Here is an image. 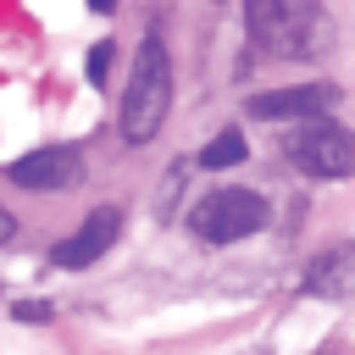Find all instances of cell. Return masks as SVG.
Returning a JSON list of instances; mask_svg holds the SVG:
<instances>
[{
  "label": "cell",
  "instance_id": "obj_5",
  "mask_svg": "<svg viewBox=\"0 0 355 355\" xmlns=\"http://www.w3.org/2000/svg\"><path fill=\"white\" fill-rule=\"evenodd\" d=\"M116 233H122V211H116V205H100V211H89V216L50 250V266H61V272H83V266H94V261L116 244Z\"/></svg>",
  "mask_w": 355,
  "mask_h": 355
},
{
  "label": "cell",
  "instance_id": "obj_8",
  "mask_svg": "<svg viewBox=\"0 0 355 355\" xmlns=\"http://www.w3.org/2000/svg\"><path fill=\"white\" fill-rule=\"evenodd\" d=\"M305 294H316V300H355V239L322 250L305 266Z\"/></svg>",
  "mask_w": 355,
  "mask_h": 355
},
{
  "label": "cell",
  "instance_id": "obj_7",
  "mask_svg": "<svg viewBox=\"0 0 355 355\" xmlns=\"http://www.w3.org/2000/svg\"><path fill=\"white\" fill-rule=\"evenodd\" d=\"M338 105V89L333 83H300V89H266L250 100V116L255 122H311V116H327Z\"/></svg>",
  "mask_w": 355,
  "mask_h": 355
},
{
  "label": "cell",
  "instance_id": "obj_1",
  "mask_svg": "<svg viewBox=\"0 0 355 355\" xmlns=\"http://www.w3.org/2000/svg\"><path fill=\"white\" fill-rule=\"evenodd\" d=\"M244 28L266 55L322 61L333 50V22L322 0H244Z\"/></svg>",
  "mask_w": 355,
  "mask_h": 355
},
{
  "label": "cell",
  "instance_id": "obj_6",
  "mask_svg": "<svg viewBox=\"0 0 355 355\" xmlns=\"http://www.w3.org/2000/svg\"><path fill=\"white\" fill-rule=\"evenodd\" d=\"M6 172H11V183L33 189V194H55V189H72V183L83 178V155L67 150V144H44V150L17 155Z\"/></svg>",
  "mask_w": 355,
  "mask_h": 355
},
{
  "label": "cell",
  "instance_id": "obj_13",
  "mask_svg": "<svg viewBox=\"0 0 355 355\" xmlns=\"http://www.w3.org/2000/svg\"><path fill=\"white\" fill-rule=\"evenodd\" d=\"M122 0H89V11H116Z\"/></svg>",
  "mask_w": 355,
  "mask_h": 355
},
{
  "label": "cell",
  "instance_id": "obj_12",
  "mask_svg": "<svg viewBox=\"0 0 355 355\" xmlns=\"http://www.w3.org/2000/svg\"><path fill=\"white\" fill-rule=\"evenodd\" d=\"M11 233H17V216L0 205V244H11Z\"/></svg>",
  "mask_w": 355,
  "mask_h": 355
},
{
  "label": "cell",
  "instance_id": "obj_10",
  "mask_svg": "<svg viewBox=\"0 0 355 355\" xmlns=\"http://www.w3.org/2000/svg\"><path fill=\"white\" fill-rule=\"evenodd\" d=\"M111 55H116V44H111V39H100V44H89V61H83V72H89V83H105V72H111Z\"/></svg>",
  "mask_w": 355,
  "mask_h": 355
},
{
  "label": "cell",
  "instance_id": "obj_4",
  "mask_svg": "<svg viewBox=\"0 0 355 355\" xmlns=\"http://www.w3.org/2000/svg\"><path fill=\"white\" fill-rule=\"evenodd\" d=\"M283 155L305 178H349L355 172V133L327 116H311V122H294V133L283 139Z\"/></svg>",
  "mask_w": 355,
  "mask_h": 355
},
{
  "label": "cell",
  "instance_id": "obj_3",
  "mask_svg": "<svg viewBox=\"0 0 355 355\" xmlns=\"http://www.w3.org/2000/svg\"><path fill=\"white\" fill-rule=\"evenodd\" d=\"M266 222H272V205L255 189H211L189 211V227H194L200 244H239V239L261 233Z\"/></svg>",
  "mask_w": 355,
  "mask_h": 355
},
{
  "label": "cell",
  "instance_id": "obj_2",
  "mask_svg": "<svg viewBox=\"0 0 355 355\" xmlns=\"http://www.w3.org/2000/svg\"><path fill=\"white\" fill-rule=\"evenodd\" d=\"M166 111H172V61H166V44L150 33L133 50V72H128V94H122V139L150 144L155 128L166 122Z\"/></svg>",
  "mask_w": 355,
  "mask_h": 355
},
{
  "label": "cell",
  "instance_id": "obj_11",
  "mask_svg": "<svg viewBox=\"0 0 355 355\" xmlns=\"http://www.w3.org/2000/svg\"><path fill=\"white\" fill-rule=\"evenodd\" d=\"M17 316H22V322H50V305H44V300H22Z\"/></svg>",
  "mask_w": 355,
  "mask_h": 355
},
{
  "label": "cell",
  "instance_id": "obj_9",
  "mask_svg": "<svg viewBox=\"0 0 355 355\" xmlns=\"http://www.w3.org/2000/svg\"><path fill=\"white\" fill-rule=\"evenodd\" d=\"M244 155H250L244 133H239V128H227V133H216V139L200 150V166H205V172H227V166H239Z\"/></svg>",
  "mask_w": 355,
  "mask_h": 355
}]
</instances>
